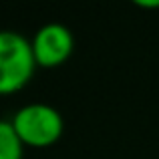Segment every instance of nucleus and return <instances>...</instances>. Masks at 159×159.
Returning <instances> with one entry per match:
<instances>
[{
  "mask_svg": "<svg viewBox=\"0 0 159 159\" xmlns=\"http://www.w3.org/2000/svg\"><path fill=\"white\" fill-rule=\"evenodd\" d=\"M75 47L73 32L61 22H48L36 30L32 39V52H34L36 66L54 69L62 65L70 57Z\"/></svg>",
  "mask_w": 159,
  "mask_h": 159,
  "instance_id": "obj_3",
  "label": "nucleus"
},
{
  "mask_svg": "<svg viewBox=\"0 0 159 159\" xmlns=\"http://www.w3.org/2000/svg\"><path fill=\"white\" fill-rule=\"evenodd\" d=\"M10 123L22 145L39 149L57 143L65 131L62 115L47 103H30L20 107Z\"/></svg>",
  "mask_w": 159,
  "mask_h": 159,
  "instance_id": "obj_2",
  "label": "nucleus"
},
{
  "mask_svg": "<svg viewBox=\"0 0 159 159\" xmlns=\"http://www.w3.org/2000/svg\"><path fill=\"white\" fill-rule=\"evenodd\" d=\"M22 141L10 121H0V159H22Z\"/></svg>",
  "mask_w": 159,
  "mask_h": 159,
  "instance_id": "obj_4",
  "label": "nucleus"
},
{
  "mask_svg": "<svg viewBox=\"0 0 159 159\" xmlns=\"http://www.w3.org/2000/svg\"><path fill=\"white\" fill-rule=\"evenodd\" d=\"M36 69L32 43L14 30H0V95L18 93Z\"/></svg>",
  "mask_w": 159,
  "mask_h": 159,
  "instance_id": "obj_1",
  "label": "nucleus"
},
{
  "mask_svg": "<svg viewBox=\"0 0 159 159\" xmlns=\"http://www.w3.org/2000/svg\"><path fill=\"white\" fill-rule=\"evenodd\" d=\"M139 4V6H145V8H155V6H159V0H153V2H147V0H145V2H137Z\"/></svg>",
  "mask_w": 159,
  "mask_h": 159,
  "instance_id": "obj_5",
  "label": "nucleus"
}]
</instances>
